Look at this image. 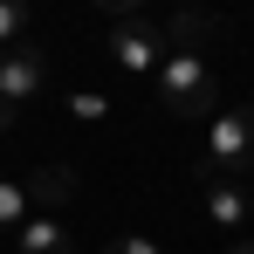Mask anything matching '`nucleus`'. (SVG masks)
Instances as JSON below:
<instances>
[{
  "mask_svg": "<svg viewBox=\"0 0 254 254\" xmlns=\"http://www.w3.org/2000/svg\"><path fill=\"white\" fill-rule=\"evenodd\" d=\"M213 96H220V83H213V62L199 48H172L151 69V103L165 117H199V110H213Z\"/></svg>",
  "mask_w": 254,
  "mask_h": 254,
  "instance_id": "f257e3e1",
  "label": "nucleus"
},
{
  "mask_svg": "<svg viewBox=\"0 0 254 254\" xmlns=\"http://www.w3.org/2000/svg\"><path fill=\"white\" fill-rule=\"evenodd\" d=\"M199 165H206V179H241V172H254V103L213 110Z\"/></svg>",
  "mask_w": 254,
  "mask_h": 254,
  "instance_id": "f03ea898",
  "label": "nucleus"
},
{
  "mask_svg": "<svg viewBox=\"0 0 254 254\" xmlns=\"http://www.w3.org/2000/svg\"><path fill=\"white\" fill-rule=\"evenodd\" d=\"M42 83H48V48H35V42H14L7 55H0V110H28L35 96H42Z\"/></svg>",
  "mask_w": 254,
  "mask_h": 254,
  "instance_id": "7ed1b4c3",
  "label": "nucleus"
},
{
  "mask_svg": "<svg viewBox=\"0 0 254 254\" xmlns=\"http://www.w3.org/2000/svg\"><path fill=\"white\" fill-rule=\"evenodd\" d=\"M165 28L158 21H144V14H130V21H110V62L130 69V76H151L158 62H165Z\"/></svg>",
  "mask_w": 254,
  "mask_h": 254,
  "instance_id": "20e7f679",
  "label": "nucleus"
},
{
  "mask_svg": "<svg viewBox=\"0 0 254 254\" xmlns=\"http://www.w3.org/2000/svg\"><path fill=\"white\" fill-rule=\"evenodd\" d=\"M14 254H76V248H69V227L55 213H28L14 227Z\"/></svg>",
  "mask_w": 254,
  "mask_h": 254,
  "instance_id": "39448f33",
  "label": "nucleus"
},
{
  "mask_svg": "<svg viewBox=\"0 0 254 254\" xmlns=\"http://www.w3.org/2000/svg\"><path fill=\"white\" fill-rule=\"evenodd\" d=\"M206 220H213V227H227V234H234V227L248 220V192H241L234 179H206Z\"/></svg>",
  "mask_w": 254,
  "mask_h": 254,
  "instance_id": "423d86ee",
  "label": "nucleus"
},
{
  "mask_svg": "<svg viewBox=\"0 0 254 254\" xmlns=\"http://www.w3.org/2000/svg\"><path fill=\"white\" fill-rule=\"evenodd\" d=\"M69 192H76V172L69 165H42L35 179H28V206H42V213H55Z\"/></svg>",
  "mask_w": 254,
  "mask_h": 254,
  "instance_id": "0eeeda50",
  "label": "nucleus"
},
{
  "mask_svg": "<svg viewBox=\"0 0 254 254\" xmlns=\"http://www.w3.org/2000/svg\"><path fill=\"white\" fill-rule=\"evenodd\" d=\"M165 28V48H199L213 35V14H172V21H158Z\"/></svg>",
  "mask_w": 254,
  "mask_h": 254,
  "instance_id": "6e6552de",
  "label": "nucleus"
},
{
  "mask_svg": "<svg viewBox=\"0 0 254 254\" xmlns=\"http://www.w3.org/2000/svg\"><path fill=\"white\" fill-rule=\"evenodd\" d=\"M28 186H21V179H0V227H21V220H28Z\"/></svg>",
  "mask_w": 254,
  "mask_h": 254,
  "instance_id": "1a4fd4ad",
  "label": "nucleus"
},
{
  "mask_svg": "<svg viewBox=\"0 0 254 254\" xmlns=\"http://www.w3.org/2000/svg\"><path fill=\"white\" fill-rule=\"evenodd\" d=\"M21 35H28V7L21 0H0V55L21 42Z\"/></svg>",
  "mask_w": 254,
  "mask_h": 254,
  "instance_id": "9d476101",
  "label": "nucleus"
},
{
  "mask_svg": "<svg viewBox=\"0 0 254 254\" xmlns=\"http://www.w3.org/2000/svg\"><path fill=\"white\" fill-rule=\"evenodd\" d=\"M69 110H76L83 124H103V117H110V103H103L96 89H76V96H69Z\"/></svg>",
  "mask_w": 254,
  "mask_h": 254,
  "instance_id": "9b49d317",
  "label": "nucleus"
},
{
  "mask_svg": "<svg viewBox=\"0 0 254 254\" xmlns=\"http://www.w3.org/2000/svg\"><path fill=\"white\" fill-rule=\"evenodd\" d=\"M103 254H165V241H151V234H124V241H110Z\"/></svg>",
  "mask_w": 254,
  "mask_h": 254,
  "instance_id": "f8f14e48",
  "label": "nucleus"
},
{
  "mask_svg": "<svg viewBox=\"0 0 254 254\" xmlns=\"http://www.w3.org/2000/svg\"><path fill=\"white\" fill-rule=\"evenodd\" d=\"M227 254H254V248H248V241H234V248H227Z\"/></svg>",
  "mask_w": 254,
  "mask_h": 254,
  "instance_id": "ddd939ff",
  "label": "nucleus"
}]
</instances>
